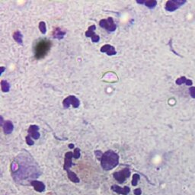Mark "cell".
<instances>
[{"mask_svg":"<svg viewBox=\"0 0 195 195\" xmlns=\"http://www.w3.org/2000/svg\"><path fill=\"white\" fill-rule=\"evenodd\" d=\"M63 105L64 108H69L70 105H72L74 108H77L80 105V101L78 98L74 95H69L65 98L63 101Z\"/></svg>","mask_w":195,"mask_h":195,"instance_id":"cell-7","label":"cell"},{"mask_svg":"<svg viewBox=\"0 0 195 195\" xmlns=\"http://www.w3.org/2000/svg\"><path fill=\"white\" fill-rule=\"evenodd\" d=\"M133 194L135 195H141V194H142L141 188H136V189H135L134 191H133Z\"/></svg>","mask_w":195,"mask_h":195,"instance_id":"cell-27","label":"cell"},{"mask_svg":"<svg viewBox=\"0 0 195 195\" xmlns=\"http://www.w3.org/2000/svg\"><path fill=\"white\" fill-rule=\"evenodd\" d=\"M5 68L4 66H2V67H1V72H0V74L2 75V74L4 72V71H5Z\"/></svg>","mask_w":195,"mask_h":195,"instance_id":"cell-29","label":"cell"},{"mask_svg":"<svg viewBox=\"0 0 195 195\" xmlns=\"http://www.w3.org/2000/svg\"><path fill=\"white\" fill-rule=\"evenodd\" d=\"M11 171L13 179L17 183H25L29 179L38 178L41 175V172L37 164L32 158L25 155H20L11 164Z\"/></svg>","mask_w":195,"mask_h":195,"instance_id":"cell-1","label":"cell"},{"mask_svg":"<svg viewBox=\"0 0 195 195\" xmlns=\"http://www.w3.org/2000/svg\"><path fill=\"white\" fill-rule=\"evenodd\" d=\"M189 92H190V95L193 98H195V87H191L189 88Z\"/></svg>","mask_w":195,"mask_h":195,"instance_id":"cell-25","label":"cell"},{"mask_svg":"<svg viewBox=\"0 0 195 195\" xmlns=\"http://www.w3.org/2000/svg\"><path fill=\"white\" fill-rule=\"evenodd\" d=\"M25 140H26V143H27L28 146H31L34 144V140H32V138H31L30 136H28V135L25 137Z\"/></svg>","mask_w":195,"mask_h":195,"instance_id":"cell-24","label":"cell"},{"mask_svg":"<svg viewBox=\"0 0 195 195\" xmlns=\"http://www.w3.org/2000/svg\"><path fill=\"white\" fill-rule=\"evenodd\" d=\"M2 127L4 133L6 134V135L11 134L12 133L13 130H14V125H13L12 122L10 121V120H5Z\"/></svg>","mask_w":195,"mask_h":195,"instance_id":"cell-14","label":"cell"},{"mask_svg":"<svg viewBox=\"0 0 195 195\" xmlns=\"http://www.w3.org/2000/svg\"><path fill=\"white\" fill-rule=\"evenodd\" d=\"M66 35L65 31H63L60 28H56L52 34V36L53 38L55 39H58V40H62L64 36Z\"/></svg>","mask_w":195,"mask_h":195,"instance_id":"cell-15","label":"cell"},{"mask_svg":"<svg viewBox=\"0 0 195 195\" xmlns=\"http://www.w3.org/2000/svg\"><path fill=\"white\" fill-rule=\"evenodd\" d=\"M186 0H168L166 2L165 9L166 11L172 12L186 3Z\"/></svg>","mask_w":195,"mask_h":195,"instance_id":"cell-5","label":"cell"},{"mask_svg":"<svg viewBox=\"0 0 195 195\" xmlns=\"http://www.w3.org/2000/svg\"><path fill=\"white\" fill-rule=\"evenodd\" d=\"M101 53H106L108 56H114L117 54V51L113 46L110 44H105L101 47Z\"/></svg>","mask_w":195,"mask_h":195,"instance_id":"cell-13","label":"cell"},{"mask_svg":"<svg viewBox=\"0 0 195 195\" xmlns=\"http://www.w3.org/2000/svg\"><path fill=\"white\" fill-rule=\"evenodd\" d=\"M140 179V176L139 174L136 173L133 175V178H132V186L136 187L138 184V181Z\"/></svg>","mask_w":195,"mask_h":195,"instance_id":"cell-20","label":"cell"},{"mask_svg":"<svg viewBox=\"0 0 195 195\" xmlns=\"http://www.w3.org/2000/svg\"><path fill=\"white\" fill-rule=\"evenodd\" d=\"M80 152H81V150H80L79 148H75L74 152H73V158L76 159H79V157H80V156H81Z\"/></svg>","mask_w":195,"mask_h":195,"instance_id":"cell-22","label":"cell"},{"mask_svg":"<svg viewBox=\"0 0 195 195\" xmlns=\"http://www.w3.org/2000/svg\"><path fill=\"white\" fill-rule=\"evenodd\" d=\"M39 127L37 125H31L28 130V136H30L31 138L34 139V140H38L40 137V133H39Z\"/></svg>","mask_w":195,"mask_h":195,"instance_id":"cell-10","label":"cell"},{"mask_svg":"<svg viewBox=\"0 0 195 195\" xmlns=\"http://www.w3.org/2000/svg\"><path fill=\"white\" fill-rule=\"evenodd\" d=\"M1 89L3 92H9L10 90V84L6 80H1Z\"/></svg>","mask_w":195,"mask_h":195,"instance_id":"cell-19","label":"cell"},{"mask_svg":"<svg viewBox=\"0 0 195 195\" xmlns=\"http://www.w3.org/2000/svg\"><path fill=\"white\" fill-rule=\"evenodd\" d=\"M30 184L34 188V189L39 192V193H41V192H44L46 189V185L44 184V183H43L42 181H37V180H33L30 182Z\"/></svg>","mask_w":195,"mask_h":195,"instance_id":"cell-12","label":"cell"},{"mask_svg":"<svg viewBox=\"0 0 195 195\" xmlns=\"http://www.w3.org/2000/svg\"><path fill=\"white\" fill-rule=\"evenodd\" d=\"M187 80H188V79H187L186 77L182 76V77L179 78V79H178L176 80V84L178 85H182V84H184V83H186Z\"/></svg>","mask_w":195,"mask_h":195,"instance_id":"cell-23","label":"cell"},{"mask_svg":"<svg viewBox=\"0 0 195 195\" xmlns=\"http://www.w3.org/2000/svg\"><path fill=\"white\" fill-rule=\"evenodd\" d=\"M95 156H96V157L98 158V159H101V156H102V155H103V153L100 151V150H98V151H95Z\"/></svg>","mask_w":195,"mask_h":195,"instance_id":"cell-26","label":"cell"},{"mask_svg":"<svg viewBox=\"0 0 195 195\" xmlns=\"http://www.w3.org/2000/svg\"><path fill=\"white\" fill-rule=\"evenodd\" d=\"M130 170L128 168H125L123 170L119 172H115L113 173V176L116 181H117L120 184H123L130 176Z\"/></svg>","mask_w":195,"mask_h":195,"instance_id":"cell-6","label":"cell"},{"mask_svg":"<svg viewBox=\"0 0 195 195\" xmlns=\"http://www.w3.org/2000/svg\"><path fill=\"white\" fill-rule=\"evenodd\" d=\"M51 41L47 39H42L38 40L34 46V52L36 60H41L44 58L49 53L51 47Z\"/></svg>","mask_w":195,"mask_h":195,"instance_id":"cell-3","label":"cell"},{"mask_svg":"<svg viewBox=\"0 0 195 195\" xmlns=\"http://www.w3.org/2000/svg\"><path fill=\"white\" fill-rule=\"evenodd\" d=\"M69 149H73V148H74V144H72V143H71V144H69Z\"/></svg>","mask_w":195,"mask_h":195,"instance_id":"cell-30","label":"cell"},{"mask_svg":"<svg viewBox=\"0 0 195 195\" xmlns=\"http://www.w3.org/2000/svg\"><path fill=\"white\" fill-rule=\"evenodd\" d=\"M185 84H186L187 85H193V82L191 81V80H190V79H188Z\"/></svg>","mask_w":195,"mask_h":195,"instance_id":"cell-28","label":"cell"},{"mask_svg":"<svg viewBox=\"0 0 195 195\" xmlns=\"http://www.w3.org/2000/svg\"><path fill=\"white\" fill-rule=\"evenodd\" d=\"M120 157L117 153H116L113 150H108L103 153L100 161L101 168L108 172L114 169L115 167L119 164Z\"/></svg>","mask_w":195,"mask_h":195,"instance_id":"cell-2","label":"cell"},{"mask_svg":"<svg viewBox=\"0 0 195 195\" xmlns=\"http://www.w3.org/2000/svg\"><path fill=\"white\" fill-rule=\"evenodd\" d=\"M67 175H68V178L72 182H73V183H79L80 180H79V177L77 176V175L75 172L70 171L69 172L67 173Z\"/></svg>","mask_w":195,"mask_h":195,"instance_id":"cell-18","label":"cell"},{"mask_svg":"<svg viewBox=\"0 0 195 195\" xmlns=\"http://www.w3.org/2000/svg\"><path fill=\"white\" fill-rule=\"evenodd\" d=\"M13 39L18 44L23 45V34H21L20 31H16L13 34Z\"/></svg>","mask_w":195,"mask_h":195,"instance_id":"cell-17","label":"cell"},{"mask_svg":"<svg viewBox=\"0 0 195 195\" xmlns=\"http://www.w3.org/2000/svg\"><path fill=\"white\" fill-rule=\"evenodd\" d=\"M99 25L108 32H114L117 28V25L114 23V18L111 17H109L107 19H101L99 21Z\"/></svg>","mask_w":195,"mask_h":195,"instance_id":"cell-4","label":"cell"},{"mask_svg":"<svg viewBox=\"0 0 195 195\" xmlns=\"http://www.w3.org/2000/svg\"><path fill=\"white\" fill-rule=\"evenodd\" d=\"M138 4L145 5L149 9H154L157 5V1L156 0H149V1H136Z\"/></svg>","mask_w":195,"mask_h":195,"instance_id":"cell-16","label":"cell"},{"mask_svg":"<svg viewBox=\"0 0 195 195\" xmlns=\"http://www.w3.org/2000/svg\"><path fill=\"white\" fill-rule=\"evenodd\" d=\"M39 30L40 31L41 34H45L47 33V25L44 21H40L39 24Z\"/></svg>","mask_w":195,"mask_h":195,"instance_id":"cell-21","label":"cell"},{"mask_svg":"<svg viewBox=\"0 0 195 195\" xmlns=\"http://www.w3.org/2000/svg\"><path fill=\"white\" fill-rule=\"evenodd\" d=\"M111 189L118 194H121V195H127L130 192V188L127 186H125L124 188H121L117 184H114L111 186Z\"/></svg>","mask_w":195,"mask_h":195,"instance_id":"cell-11","label":"cell"},{"mask_svg":"<svg viewBox=\"0 0 195 195\" xmlns=\"http://www.w3.org/2000/svg\"><path fill=\"white\" fill-rule=\"evenodd\" d=\"M72 159H73V152H67L65 154L64 165H63V168H64V170L67 173L70 172V168L73 165Z\"/></svg>","mask_w":195,"mask_h":195,"instance_id":"cell-9","label":"cell"},{"mask_svg":"<svg viewBox=\"0 0 195 195\" xmlns=\"http://www.w3.org/2000/svg\"><path fill=\"white\" fill-rule=\"evenodd\" d=\"M95 30H96V26L95 25H92L88 27V31L85 32V37H91L92 41L93 43H98L100 40V37L95 33Z\"/></svg>","mask_w":195,"mask_h":195,"instance_id":"cell-8","label":"cell"}]
</instances>
